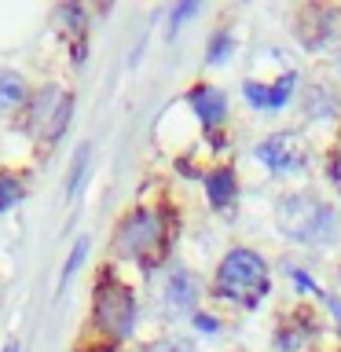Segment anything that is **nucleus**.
I'll use <instances>...</instances> for the list:
<instances>
[{
	"mask_svg": "<svg viewBox=\"0 0 341 352\" xmlns=\"http://www.w3.org/2000/svg\"><path fill=\"white\" fill-rule=\"evenodd\" d=\"M195 323L202 327V330H217V319L213 316H195Z\"/></svg>",
	"mask_w": 341,
	"mask_h": 352,
	"instance_id": "obj_18",
	"label": "nucleus"
},
{
	"mask_svg": "<svg viewBox=\"0 0 341 352\" xmlns=\"http://www.w3.org/2000/svg\"><path fill=\"white\" fill-rule=\"evenodd\" d=\"M206 191H209V202H213L217 209H228L231 202H235V191H239L235 173H231L228 165H220V169H213V173L206 176Z\"/></svg>",
	"mask_w": 341,
	"mask_h": 352,
	"instance_id": "obj_9",
	"label": "nucleus"
},
{
	"mask_svg": "<svg viewBox=\"0 0 341 352\" xmlns=\"http://www.w3.org/2000/svg\"><path fill=\"white\" fill-rule=\"evenodd\" d=\"M187 103H191V110L198 114V121H206V125H220V118H224V110H228V99L220 88L213 85H198L187 92Z\"/></svg>",
	"mask_w": 341,
	"mask_h": 352,
	"instance_id": "obj_7",
	"label": "nucleus"
},
{
	"mask_svg": "<svg viewBox=\"0 0 341 352\" xmlns=\"http://www.w3.org/2000/svg\"><path fill=\"white\" fill-rule=\"evenodd\" d=\"M85 162H88V143L81 151H77V162H74V169H70V187H66V191H77V184H81V173H85Z\"/></svg>",
	"mask_w": 341,
	"mask_h": 352,
	"instance_id": "obj_15",
	"label": "nucleus"
},
{
	"mask_svg": "<svg viewBox=\"0 0 341 352\" xmlns=\"http://www.w3.org/2000/svg\"><path fill=\"white\" fill-rule=\"evenodd\" d=\"M165 301H169L173 312H187V308L195 305V279L184 268H176L169 275V283H165Z\"/></svg>",
	"mask_w": 341,
	"mask_h": 352,
	"instance_id": "obj_11",
	"label": "nucleus"
},
{
	"mask_svg": "<svg viewBox=\"0 0 341 352\" xmlns=\"http://www.w3.org/2000/svg\"><path fill=\"white\" fill-rule=\"evenodd\" d=\"M92 323L99 334H107V341H121L136 323V297L121 279L103 275L96 283L92 294Z\"/></svg>",
	"mask_w": 341,
	"mask_h": 352,
	"instance_id": "obj_4",
	"label": "nucleus"
},
{
	"mask_svg": "<svg viewBox=\"0 0 341 352\" xmlns=\"http://www.w3.org/2000/svg\"><path fill=\"white\" fill-rule=\"evenodd\" d=\"M195 11H198V4H184L180 11H176V15H173V26H176V22H184L187 15H195Z\"/></svg>",
	"mask_w": 341,
	"mask_h": 352,
	"instance_id": "obj_17",
	"label": "nucleus"
},
{
	"mask_svg": "<svg viewBox=\"0 0 341 352\" xmlns=\"http://www.w3.org/2000/svg\"><path fill=\"white\" fill-rule=\"evenodd\" d=\"M294 85H297V77L294 74H283V81H275V85H257V81H246V99L253 107H261V110H275V107H283L286 99H290L294 92Z\"/></svg>",
	"mask_w": 341,
	"mask_h": 352,
	"instance_id": "obj_8",
	"label": "nucleus"
},
{
	"mask_svg": "<svg viewBox=\"0 0 341 352\" xmlns=\"http://www.w3.org/2000/svg\"><path fill=\"white\" fill-rule=\"evenodd\" d=\"M143 352H195L187 341H176V338H165V341H154L151 349H143Z\"/></svg>",
	"mask_w": 341,
	"mask_h": 352,
	"instance_id": "obj_16",
	"label": "nucleus"
},
{
	"mask_svg": "<svg viewBox=\"0 0 341 352\" xmlns=\"http://www.w3.org/2000/svg\"><path fill=\"white\" fill-rule=\"evenodd\" d=\"M22 195H26V187H22L19 176L0 173V213H8L11 206H19V202H22Z\"/></svg>",
	"mask_w": 341,
	"mask_h": 352,
	"instance_id": "obj_12",
	"label": "nucleus"
},
{
	"mask_svg": "<svg viewBox=\"0 0 341 352\" xmlns=\"http://www.w3.org/2000/svg\"><path fill=\"white\" fill-rule=\"evenodd\" d=\"M114 253L151 264L165 253V217L158 209H132L114 231Z\"/></svg>",
	"mask_w": 341,
	"mask_h": 352,
	"instance_id": "obj_3",
	"label": "nucleus"
},
{
	"mask_svg": "<svg viewBox=\"0 0 341 352\" xmlns=\"http://www.w3.org/2000/svg\"><path fill=\"white\" fill-rule=\"evenodd\" d=\"M231 48H235V41H231V33H217V37H213V44H209V55H206V59H209V63H224L228 55H231Z\"/></svg>",
	"mask_w": 341,
	"mask_h": 352,
	"instance_id": "obj_13",
	"label": "nucleus"
},
{
	"mask_svg": "<svg viewBox=\"0 0 341 352\" xmlns=\"http://www.w3.org/2000/svg\"><path fill=\"white\" fill-rule=\"evenodd\" d=\"M217 294L246 308L261 305V297L268 294V264H264L261 253L246 246L224 253V261L217 268Z\"/></svg>",
	"mask_w": 341,
	"mask_h": 352,
	"instance_id": "obj_1",
	"label": "nucleus"
},
{
	"mask_svg": "<svg viewBox=\"0 0 341 352\" xmlns=\"http://www.w3.org/2000/svg\"><path fill=\"white\" fill-rule=\"evenodd\" d=\"M257 158L272 173H297V169H305L308 154H305V143L297 132H275V136H268L257 147Z\"/></svg>",
	"mask_w": 341,
	"mask_h": 352,
	"instance_id": "obj_6",
	"label": "nucleus"
},
{
	"mask_svg": "<svg viewBox=\"0 0 341 352\" xmlns=\"http://www.w3.org/2000/svg\"><path fill=\"white\" fill-rule=\"evenodd\" d=\"M70 110H74V96L59 85H48L41 92L30 96L26 103V129L30 136L41 143V147H52L55 140L66 132V121H70Z\"/></svg>",
	"mask_w": 341,
	"mask_h": 352,
	"instance_id": "obj_5",
	"label": "nucleus"
},
{
	"mask_svg": "<svg viewBox=\"0 0 341 352\" xmlns=\"http://www.w3.org/2000/svg\"><path fill=\"white\" fill-rule=\"evenodd\" d=\"M30 103V85L15 70H0V110H19Z\"/></svg>",
	"mask_w": 341,
	"mask_h": 352,
	"instance_id": "obj_10",
	"label": "nucleus"
},
{
	"mask_svg": "<svg viewBox=\"0 0 341 352\" xmlns=\"http://www.w3.org/2000/svg\"><path fill=\"white\" fill-rule=\"evenodd\" d=\"M85 253H88V239H81V242H77V246H74V253H70V261H66V268H63V283L70 279V275H74L77 268H81Z\"/></svg>",
	"mask_w": 341,
	"mask_h": 352,
	"instance_id": "obj_14",
	"label": "nucleus"
},
{
	"mask_svg": "<svg viewBox=\"0 0 341 352\" xmlns=\"http://www.w3.org/2000/svg\"><path fill=\"white\" fill-rule=\"evenodd\" d=\"M275 224L294 242H327L338 231V213L312 195H286L275 209Z\"/></svg>",
	"mask_w": 341,
	"mask_h": 352,
	"instance_id": "obj_2",
	"label": "nucleus"
}]
</instances>
